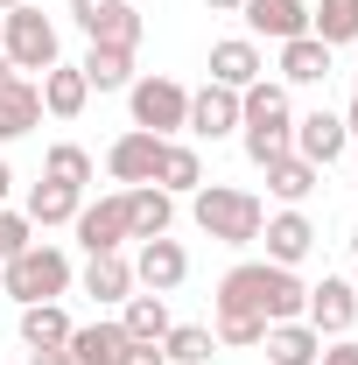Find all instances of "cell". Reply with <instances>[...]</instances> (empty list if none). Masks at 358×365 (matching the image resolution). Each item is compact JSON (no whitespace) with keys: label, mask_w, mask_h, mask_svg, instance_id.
Masks as SVG:
<instances>
[{"label":"cell","mask_w":358,"mask_h":365,"mask_svg":"<svg viewBox=\"0 0 358 365\" xmlns=\"http://www.w3.org/2000/svg\"><path fill=\"white\" fill-rule=\"evenodd\" d=\"M302 302H310V281L295 267H274V260H239L211 295V309H246L260 323H295Z\"/></svg>","instance_id":"cell-1"},{"label":"cell","mask_w":358,"mask_h":365,"mask_svg":"<svg viewBox=\"0 0 358 365\" xmlns=\"http://www.w3.org/2000/svg\"><path fill=\"white\" fill-rule=\"evenodd\" d=\"M288 140H295V106H288V85H246L239 91V148H246V162L253 169H267L274 155H288Z\"/></svg>","instance_id":"cell-2"},{"label":"cell","mask_w":358,"mask_h":365,"mask_svg":"<svg viewBox=\"0 0 358 365\" xmlns=\"http://www.w3.org/2000/svg\"><path fill=\"white\" fill-rule=\"evenodd\" d=\"M190 218H197L204 239H218V246H253L260 225H267V204L253 190H232V182H197L190 190Z\"/></svg>","instance_id":"cell-3"},{"label":"cell","mask_w":358,"mask_h":365,"mask_svg":"<svg viewBox=\"0 0 358 365\" xmlns=\"http://www.w3.org/2000/svg\"><path fill=\"white\" fill-rule=\"evenodd\" d=\"M71 281H78V274H71V253H63V246H49V239L21 246L14 260H0V288H7L21 309H29V302H56Z\"/></svg>","instance_id":"cell-4"},{"label":"cell","mask_w":358,"mask_h":365,"mask_svg":"<svg viewBox=\"0 0 358 365\" xmlns=\"http://www.w3.org/2000/svg\"><path fill=\"white\" fill-rule=\"evenodd\" d=\"M127 106H134V127L155 134V140H176L183 120H190V91H183L176 78H162V71L134 78V85H127Z\"/></svg>","instance_id":"cell-5"},{"label":"cell","mask_w":358,"mask_h":365,"mask_svg":"<svg viewBox=\"0 0 358 365\" xmlns=\"http://www.w3.org/2000/svg\"><path fill=\"white\" fill-rule=\"evenodd\" d=\"M0 49H7L14 71H49L56 63V21H49L36 0L29 7H7L0 14Z\"/></svg>","instance_id":"cell-6"},{"label":"cell","mask_w":358,"mask_h":365,"mask_svg":"<svg viewBox=\"0 0 358 365\" xmlns=\"http://www.w3.org/2000/svg\"><path fill=\"white\" fill-rule=\"evenodd\" d=\"M71 21L85 29V43L140 49V14H134V0H71Z\"/></svg>","instance_id":"cell-7"},{"label":"cell","mask_w":358,"mask_h":365,"mask_svg":"<svg viewBox=\"0 0 358 365\" xmlns=\"http://www.w3.org/2000/svg\"><path fill=\"white\" fill-rule=\"evenodd\" d=\"M302 323H310L316 337H344L358 323V288L344 281V274H323L310 288V302H302Z\"/></svg>","instance_id":"cell-8"},{"label":"cell","mask_w":358,"mask_h":365,"mask_svg":"<svg viewBox=\"0 0 358 365\" xmlns=\"http://www.w3.org/2000/svg\"><path fill=\"white\" fill-rule=\"evenodd\" d=\"M183 281H190L183 239H140V246H134V288H148V295H176Z\"/></svg>","instance_id":"cell-9"},{"label":"cell","mask_w":358,"mask_h":365,"mask_svg":"<svg viewBox=\"0 0 358 365\" xmlns=\"http://www.w3.org/2000/svg\"><path fill=\"white\" fill-rule=\"evenodd\" d=\"M71 232H78L85 253H120V246H127V190H113V197H98V204H78Z\"/></svg>","instance_id":"cell-10"},{"label":"cell","mask_w":358,"mask_h":365,"mask_svg":"<svg viewBox=\"0 0 358 365\" xmlns=\"http://www.w3.org/2000/svg\"><path fill=\"white\" fill-rule=\"evenodd\" d=\"M239 21L253 43H295V36H310V0H246Z\"/></svg>","instance_id":"cell-11"},{"label":"cell","mask_w":358,"mask_h":365,"mask_svg":"<svg viewBox=\"0 0 358 365\" xmlns=\"http://www.w3.org/2000/svg\"><path fill=\"white\" fill-rule=\"evenodd\" d=\"M302 162H316V169H330L344 148H352V134H344V113H330V106H316V113H302L295 120V140H288Z\"/></svg>","instance_id":"cell-12"},{"label":"cell","mask_w":358,"mask_h":365,"mask_svg":"<svg viewBox=\"0 0 358 365\" xmlns=\"http://www.w3.org/2000/svg\"><path fill=\"white\" fill-rule=\"evenodd\" d=\"M183 134H190V140H225V134H239V91H225V85L190 91V120H183Z\"/></svg>","instance_id":"cell-13"},{"label":"cell","mask_w":358,"mask_h":365,"mask_svg":"<svg viewBox=\"0 0 358 365\" xmlns=\"http://www.w3.org/2000/svg\"><path fill=\"white\" fill-rule=\"evenodd\" d=\"M267 78V56H260V43L253 36H225V43H211V85L225 91H246Z\"/></svg>","instance_id":"cell-14"},{"label":"cell","mask_w":358,"mask_h":365,"mask_svg":"<svg viewBox=\"0 0 358 365\" xmlns=\"http://www.w3.org/2000/svg\"><path fill=\"white\" fill-rule=\"evenodd\" d=\"M169 225H176V197L162 190V182H134L127 190V239H169Z\"/></svg>","instance_id":"cell-15"},{"label":"cell","mask_w":358,"mask_h":365,"mask_svg":"<svg viewBox=\"0 0 358 365\" xmlns=\"http://www.w3.org/2000/svg\"><path fill=\"white\" fill-rule=\"evenodd\" d=\"M260 239H267V260H274V267H302V260L316 253V225L302 218V211H288V204L260 225Z\"/></svg>","instance_id":"cell-16"},{"label":"cell","mask_w":358,"mask_h":365,"mask_svg":"<svg viewBox=\"0 0 358 365\" xmlns=\"http://www.w3.org/2000/svg\"><path fill=\"white\" fill-rule=\"evenodd\" d=\"M155 162H162V140L140 134V127H127V134L106 148V176L127 182V190H134V182H155Z\"/></svg>","instance_id":"cell-17"},{"label":"cell","mask_w":358,"mask_h":365,"mask_svg":"<svg viewBox=\"0 0 358 365\" xmlns=\"http://www.w3.org/2000/svg\"><path fill=\"white\" fill-rule=\"evenodd\" d=\"M127 344H134V337L120 330V317H98V323H71V344H63V351L78 365H120Z\"/></svg>","instance_id":"cell-18"},{"label":"cell","mask_w":358,"mask_h":365,"mask_svg":"<svg viewBox=\"0 0 358 365\" xmlns=\"http://www.w3.org/2000/svg\"><path fill=\"white\" fill-rule=\"evenodd\" d=\"M85 295L98 302V309H113V302H127L134 295V260L127 253H85Z\"/></svg>","instance_id":"cell-19"},{"label":"cell","mask_w":358,"mask_h":365,"mask_svg":"<svg viewBox=\"0 0 358 365\" xmlns=\"http://www.w3.org/2000/svg\"><path fill=\"white\" fill-rule=\"evenodd\" d=\"M36 91H43V113H49V120H78V113L91 106L85 71H78V63H63V56L43 71V85H36Z\"/></svg>","instance_id":"cell-20"},{"label":"cell","mask_w":358,"mask_h":365,"mask_svg":"<svg viewBox=\"0 0 358 365\" xmlns=\"http://www.w3.org/2000/svg\"><path fill=\"white\" fill-rule=\"evenodd\" d=\"M43 127V91H36V78H7L0 85V140H21V134H36Z\"/></svg>","instance_id":"cell-21"},{"label":"cell","mask_w":358,"mask_h":365,"mask_svg":"<svg viewBox=\"0 0 358 365\" xmlns=\"http://www.w3.org/2000/svg\"><path fill=\"white\" fill-rule=\"evenodd\" d=\"M260 176H267V197H281L288 211H302V197H310L316 182H323V169H316V162H302V155L288 148V155H274Z\"/></svg>","instance_id":"cell-22"},{"label":"cell","mask_w":358,"mask_h":365,"mask_svg":"<svg viewBox=\"0 0 358 365\" xmlns=\"http://www.w3.org/2000/svg\"><path fill=\"white\" fill-rule=\"evenodd\" d=\"M78 71H85V85H91V91H127V85H134V49H120V43H91L85 56H78Z\"/></svg>","instance_id":"cell-23"},{"label":"cell","mask_w":358,"mask_h":365,"mask_svg":"<svg viewBox=\"0 0 358 365\" xmlns=\"http://www.w3.org/2000/svg\"><path fill=\"white\" fill-rule=\"evenodd\" d=\"M169 323H176V317H169V295H148V288H140V295L120 302V330H127L134 344H162Z\"/></svg>","instance_id":"cell-24"},{"label":"cell","mask_w":358,"mask_h":365,"mask_svg":"<svg viewBox=\"0 0 358 365\" xmlns=\"http://www.w3.org/2000/svg\"><path fill=\"white\" fill-rule=\"evenodd\" d=\"M260 344H267V365H316V359H323V337H316L302 317H295V323H267Z\"/></svg>","instance_id":"cell-25"},{"label":"cell","mask_w":358,"mask_h":365,"mask_svg":"<svg viewBox=\"0 0 358 365\" xmlns=\"http://www.w3.org/2000/svg\"><path fill=\"white\" fill-rule=\"evenodd\" d=\"M78 204H85V190H71V182H36V190H29V225L36 232H49V225H71V218H78Z\"/></svg>","instance_id":"cell-26"},{"label":"cell","mask_w":358,"mask_h":365,"mask_svg":"<svg viewBox=\"0 0 358 365\" xmlns=\"http://www.w3.org/2000/svg\"><path fill=\"white\" fill-rule=\"evenodd\" d=\"M323 78H330V43H316V36L281 43V85H323Z\"/></svg>","instance_id":"cell-27"},{"label":"cell","mask_w":358,"mask_h":365,"mask_svg":"<svg viewBox=\"0 0 358 365\" xmlns=\"http://www.w3.org/2000/svg\"><path fill=\"white\" fill-rule=\"evenodd\" d=\"M155 182H162L169 197H190V190L204 182V155H197L190 140H162V162H155Z\"/></svg>","instance_id":"cell-28"},{"label":"cell","mask_w":358,"mask_h":365,"mask_svg":"<svg viewBox=\"0 0 358 365\" xmlns=\"http://www.w3.org/2000/svg\"><path fill=\"white\" fill-rule=\"evenodd\" d=\"M21 344H29V351H63V344H71V317H63L56 302H29V309H21Z\"/></svg>","instance_id":"cell-29"},{"label":"cell","mask_w":358,"mask_h":365,"mask_svg":"<svg viewBox=\"0 0 358 365\" xmlns=\"http://www.w3.org/2000/svg\"><path fill=\"white\" fill-rule=\"evenodd\" d=\"M310 36L330 43V49L358 43V0H316V7H310Z\"/></svg>","instance_id":"cell-30"},{"label":"cell","mask_w":358,"mask_h":365,"mask_svg":"<svg viewBox=\"0 0 358 365\" xmlns=\"http://www.w3.org/2000/svg\"><path fill=\"white\" fill-rule=\"evenodd\" d=\"M211 351H218L211 323H169V337H162V359L169 365H211Z\"/></svg>","instance_id":"cell-31"},{"label":"cell","mask_w":358,"mask_h":365,"mask_svg":"<svg viewBox=\"0 0 358 365\" xmlns=\"http://www.w3.org/2000/svg\"><path fill=\"white\" fill-rule=\"evenodd\" d=\"M211 337H218V351H253L267 337V323L246 317V309H211Z\"/></svg>","instance_id":"cell-32"},{"label":"cell","mask_w":358,"mask_h":365,"mask_svg":"<svg viewBox=\"0 0 358 365\" xmlns=\"http://www.w3.org/2000/svg\"><path fill=\"white\" fill-rule=\"evenodd\" d=\"M43 176H49V182H71V190H85V182H91V155L78 148V140H56V148L43 155Z\"/></svg>","instance_id":"cell-33"},{"label":"cell","mask_w":358,"mask_h":365,"mask_svg":"<svg viewBox=\"0 0 358 365\" xmlns=\"http://www.w3.org/2000/svg\"><path fill=\"white\" fill-rule=\"evenodd\" d=\"M21 246H36V225H29V211H7V204H0V260H14Z\"/></svg>","instance_id":"cell-34"},{"label":"cell","mask_w":358,"mask_h":365,"mask_svg":"<svg viewBox=\"0 0 358 365\" xmlns=\"http://www.w3.org/2000/svg\"><path fill=\"white\" fill-rule=\"evenodd\" d=\"M316 365H358V344L352 337H330V344H323V359Z\"/></svg>","instance_id":"cell-35"},{"label":"cell","mask_w":358,"mask_h":365,"mask_svg":"<svg viewBox=\"0 0 358 365\" xmlns=\"http://www.w3.org/2000/svg\"><path fill=\"white\" fill-rule=\"evenodd\" d=\"M120 365H169V359H162V344H127V359H120Z\"/></svg>","instance_id":"cell-36"},{"label":"cell","mask_w":358,"mask_h":365,"mask_svg":"<svg viewBox=\"0 0 358 365\" xmlns=\"http://www.w3.org/2000/svg\"><path fill=\"white\" fill-rule=\"evenodd\" d=\"M29 365H78V359H71V351H36Z\"/></svg>","instance_id":"cell-37"},{"label":"cell","mask_w":358,"mask_h":365,"mask_svg":"<svg viewBox=\"0 0 358 365\" xmlns=\"http://www.w3.org/2000/svg\"><path fill=\"white\" fill-rule=\"evenodd\" d=\"M344 134L358 140V91H352V106H344Z\"/></svg>","instance_id":"cell-38"},{"label":"cell","mask_w":358,"mask_h":365,"mask_svg":"<svg viewBox=\"0 0 358 365\" xmlns=\"http://www.w3.org/2000/svg\"><path fill=\"white\" fill-rule=\"evenodd\" d=\"M204 7H211V14H239L246 0H204Z\"/></svg>","instance_id":"cell-39"},{"label":"cell","mask_w":358,"mask_h":365,"mask_svg":"<svg viewBox=\"0 0 358 365\" xmlns=\"http://www.w3.org/2000/svg\"><path fill=\"white\" fill-rule=\"evenodd\" d=\"M7 190H14V169H7V162H0V204H7Z\"/></svg>","instance_id":"cell-40"},{"label":"cell","mask_w":358,"mask_h":365,"mask_svg":"<svg viewBox=\"0 0 358 365\" xmlns=\"http://www.w3.org/2000/svg\"><path fill=\"white\" fill-rule=\"evenodd\" d=\"M7 78H14V63H7V49H0V85H7Z\"/></svg>","instance_id":"cell-41"},{"label":"cell","mask_w":358,"mask_h":365,"mask_svg":"<svg viewBox=\"0 0 358 365\" xmlns=\"http://www.w3.org/2000/svg\"><path fill=\"white\" fill-rule=\"evenodd\" d=\"M7 7H29V0H0V14H7Z\"/></svg>","instance_id":"cell-42"}]
</instances>
